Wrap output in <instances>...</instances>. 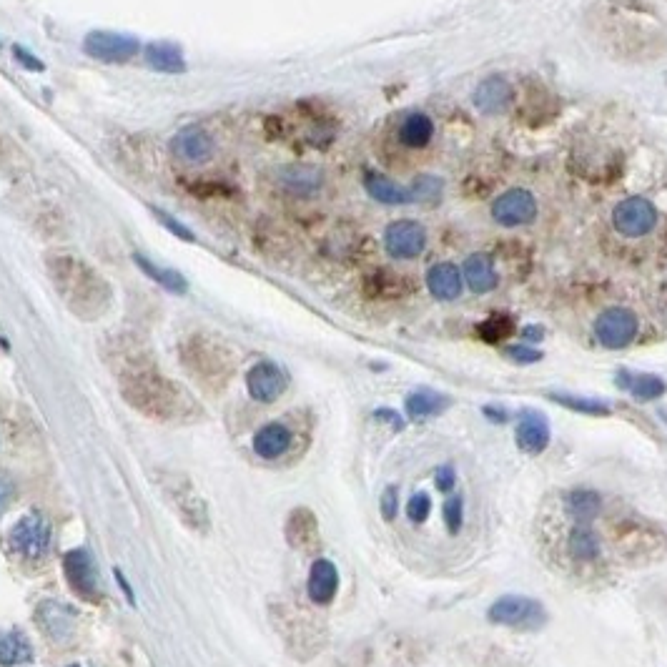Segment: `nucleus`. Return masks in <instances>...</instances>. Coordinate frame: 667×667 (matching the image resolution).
<instances>
[{
	"instance_id": "f257e3e1",
	"label": "nucleus",
	"mask_w": 667,
	"mask_h": 667,
	"mask_svg": "<svg viewBox=\"0 0 667 667\" xmlns=\"http://www.w3.org/2000/svg\"><path fill=\"white\" fill-rule=\"evenodd\" d=\"M48 271H51L53 286L58 294L63 296L73 314L83 316V319H96L111 304V289L103 281L98 271L83 264L81 259L73 256H56L48 261Z\"/></svg>"
},
{
	"instance_id": "f03ea898",
	"label": "nucleus",
	"mask_w": 667,
	"mask_h": 667,
	"mask_svg": "<svg viewBox=\"0 0 667 667\" xmlns=\"http://www.w3.org/2000/svg\"><path fill=\"white\" fill-rule=\"evenodd\" d=\"M121 387L128 402L141 412L151 414L158 419H176L181 417L184 407V394L153 369V364L143 362L141 357L131 359L121 367Z\"/></svg>"
},
{
	"instance_id": "7ed1b4c3",
	"label": "nucleus",
	"mask_w": 667,
	"mask_h": 667,
	"mask_svg": "<svg viewBox=\"0 0 667 667\" xmlns=\"http://www.w3.org/2000/svg\"><path fill=\"white\" fill-rule=\"evenodd\" d=\"M364 189L379 204L402 206V204H427V201H437L442 196L444 184L439 176H417L412 186H402L397 181L387 179L379 174H367L364 179Z\"/></svg>"
},
{
	"instance_id": "20e7f679",
	"label": "nucleus",
	"mask_w": 667,
	"mask_h": 667,
	"mask_svg": "<svg viewBox=\"0 0 667 667\" xmlns=\"http://www.w3.org/2000/svg\"><path fill=\"white\" fill-rule=\"evenodd\" d=\"M487 620L492 625L515 627V630H540L547 622L545 605L535 597L525 595H505L492 602L487 612Z\"/></svg>"
},
{
	"instance_id": "39448f33",
	"label": "nucleus",
	"mask_w": 667,
	"mask_h": 667,
	"mask_svg": "<svg viewBox=\"0 0 667 667\" xmlns=\"http://www.w3.org/2000/svg\"><path fill=\"white\" fill-rule=\"evenodd\" d=\"M640 321L635 311L625 306H610L595 319V337L602 347L607 349H625L635 342Z\"/></svg>"
},
{
	"instance_id": "423d86ee",
	"label": "nucleus",
	"mask_w": 667,
	"mask_h": 667,
	"mask_svg": "<svg viewBox=\"0 0 667 667\" xmlns=\"http://www.w3.org/2000/svg\"><path fill=\"white\" fill-rule=\"evenodd\" d=\"M8 542H11V547L18 555L28 557V560H38L51 547V525H48V520L41 512H31V515L21 517L16 522Z\"/></svg>"
},
{
	"instance_id": "0eeeda50",
	"label": "nucleus",
	"mask_w": 667,
	"mask_h": 667,
	"mask_svg": "<svg viewBox=\"0 0 667 667\" xmlns=\"http://www.w3.org/2000/svg\"><path fill=\"white\" fill-rule=\"evenodd\" d=\"M612 224L627 239H640V236L650 234L657 224V209L652 201L642 199V196H632V199L620 201L612 211Z\"/></svg>"
},
{
	"instance_id": "6e6552de",
	"label": "nucleus",
	"mask_w": 667,
	"mask_h": 667,
	"mask_svg": "<svg viewBox=\"0 0 667 667\" xmlns=\"http://www.w3.org/2000/svg\"><path fill=\"white\" fill-rule=\"evenodd\" d=\"M384 249L392 259H417L427 249V229L419 221H394L384 231Z\"/></svg>"
},
{
	"instance_id": "1a4fd4ad",
	"label": "nucleus",
	"mask_w": 667,
	"mask_h": 667,
	"mask_svg": "<svg viewBox=\"0 0 667 667\" xmlns=\"http://www.w3.org/2000/svg\"><path fill=\"white\" fill-rule=\"evenodd\" d=\"M537 216V199L525 189H510L499 194L492 204V219L499 226L515 229L535 221Z\"/></svg>"
},
{
	"instance_id": "9d476101",
	"label": "nucleus",
	"mask_w": 667,
	"mask_h": 667,
	"mask_svg": "<svg viewBox=\"0 0 667 667\" xmlns=\"http://www.w3.org/2000/svg\"><path fill=\"white\" fill-rule=\"evenodd\" d=\"M138 41L133 36H123V33H108L98 31L86 36L83 41V51L91 58L103 63H126L138 53Z\"/></svg>"
},
{
	"instance_id": "9b49d317",
	"label": "nucleus",
	"mask_w": 667,
	"mask_h": 667,
	"mask_svg": "<svg viewBox=\"0 0 667 667\" xmlns=\"http://www.w3.org/2000/svg\"><path fill=\"white\" fill-rule=\"evenodd\" d=\"M286 379L284 369L274 362H259L249 369L246 374V387H249V394L261 404H271L286 392Z\"/></svg>"
},
{
	"instance_id": "f8f14e48",
	"label": "nucleus",
	"mask_w": 667,
	"mask_h": 667,
	"mask_svg": "<svg viewBox=\"0 0 667 667\" xmlns=\"http://www.w3.org/2000/svg\"><path fill=\"white\" fill-rule=\"evenodd\" d=\"M63 567H66V577L76 595L86 597V600H98V580H96V565L88 550H71L63 557Z\"/></svg>"
},
{
	"instance_id": "ddd939ff",
	"label": "nucleus",
	"mask_w": 667,
	"mask_h": 667,
	"mask_svg": "<svg viewBox=\"0 0 667 667\" xmlns=\"http://www.w3.org/2000/svg\"><path fill=\"white\" fill-rule=\"evenodd\" d=\"M515 439L522 452H545L547 444H550V419L542 412H537V409H527V412H522L520 419H517Z\"/></svg>"
},
{
	"instance_id": "4468645a",
	"label": "nucleus",
	"mask_w": 667,
	"mask_h": 667,
	"mask_svg": "<svg viewBox=\"0 0 667 667\" xmlns=\"http://www.w3.org/2000/svg\"><path fill=\"white\" fill-rule=\"evenodd\" d=\"M171 151L176 158L186 163H204L214 153V141L209 133L199 126H186L171 138Z\"/></svg>"
},
{
	"instance_id": "2eb2a0df",
	"label": "nucleus",
	"mask_w": 667,
	"mask_h": 667,
	"mask_svg": "<svg viewBox=\"0 0 667 667\" xmlns=\"http://www.w3.org/2000/svg\"><path fill=\"white\" fill-rule=\"evenodd\" d=\"M309 597L314 605H329L339 590V572L331 560H316L309 572Z\"/></svg>"
},
{
	"instance_id": "dca6fc26",
	"label": "nucleus",
	"mask_w": 667,
	"mask_h": 667,
	"mask_svg": "<svg viewBox=\"0 0 667 667\" xmlns=\"http://www.w3.org/2000/svg\"><path fill=\"white\" fill-rule=\"evenodd\" d=\"M427 289L434 299L439 301H454L459 299L464 289V276L462 271L457 269L454 264H434L432 269L427 271Z\"/></svg>"
},
{
	"instance_id": "f3484780",
	"label": "nucleus",
	"mask_w": 667,
	"mask_h": 667,
	"mask_svg": "<svg viewBox=\"0 0 667 667\" xmlns=\"http://www.w3.org/2000/svg\"><path fill=\"white\" fill-rule=\"evenodd\" d=\"M512 101V88L505 78L492 76L487 81H482L474 91V106L479 108L487 116H497V113L507 111Z\"/></svg>"
},
{
	"instance_id": "a211bd4d",
	"label": "nucleus",
	"mask_w": 667,
	"mask_h": 667,
	"mask_svg": "<svg viewBox=\"0 0 667 667\" xmlns=\"http://www.w3.org/2000/svg\"><path fill=\"white\" fill-rule=\"evenodd\" d=\"M617 387L630 392L632 397L640 399V402H655L660 399L662 394L667 392V384L662 382L657 374H642V372H627V369H620L615 377Z\"/></svg>"
},
{
	"instance_id": "6ab92c4d",
	"label": "nucleus",
	"mask_w": 667,
	"mask_h": 667,
	"mask_svg": "<svg viewBox=\"0 0 667 667\" xmlns=\"http://www.w3.org/2000/svg\"><path fill=\"white\" fill-rule=\"evenodd\" d=\"M565 510H567V515L572 517L575 525L592 522L602 512L600 492H595V489H587V487L570 489V492L565 494Z\"/></svg>"
},
{
	"instance_id": "aec40b11",
	"label": "nucleus",
	"mask_w": 667,
	"mask_h": 667,
	"mask_svg": "<svg viewBox=\"0 0 667 667\" xmlns=\"http://www.w3.org/2000/svg\"><path fill=\"white\" fill-rule=\"evenodd\" d=\"M462 276L474 294H487V291H492L494 286L499 284L497 269H494L492 259L484 254L469 256V259L464 261Z\"/></svg>"
},
{
	"instance_id": "412c9836",
	"label": "nucleus",
	"mask_w": 667,
	"mask_h": 667,
	"mask_svg": "<svg viewBox=\"0 0 667 667\" xmlns=\"http://www.w3.org/2000/svg\"><path fill=\"white\" fill-rule=\"evenodd\" d=\"M291 447V432L286 424L271 422L266 427H261L254 437V449L259 457L264 459H276Z\"/></svg>"
},
{
	"instance_id": "4be33fe9",
	"label": "nucleus",
	"mask_w": 667,
	"mask_h": 667,
	"mask_svg": "<svg viewBox=\"0 0 667 667\" xmlns=\"http://www.w3.org/2000/svg\"><path fill=\"white\" fill-rule=\"evenodd\" d=\"M567 545H570L572 557L577 562H595L602 552V540L595 527H592V522H582V525L572 527Z\"/></svg>"
},
{
	"instance_id": "5701e85b",
	"label": "nucleus",
	"mask_w": 667,
	"mask_h": 667,
	"mask_svg": "<svg viewBox=\"0 0 667 667\" xmlns=\"http://www.w3.org/2000/svg\"><path fill=\"white\" fill-rule=\"evenodd\" d=\"M33 660V645L21 630L0 632V665L16 667Z\"/></svg>"
},
{
	"instance_id": "b1692460",
	"label": "nucleus",
	"mask_w": 667,
	"mask_h": 667,
	"mask_svg": "<svg viewBox=\"0 0 667 667\" xmlns=\"http://www.w3.org/2000/svg\"><path fill=\"white\" fill-rule=\"evenodd\" d=\"M449 402H452V399L439 394L437 389H417V392L409 394L404 407H407V414L412 419H427L442 414L444 409L449 407Z\"/></svg>"
},
{
	"instance_id": "393cba45",
	"label": "nucleus",
	"mask_w": 667,
	"mask_h": 667,
	"mask_svg": "<svg viewBox=\"0 0 667 667\" xmlns=\"http://www.w3.org/2000/svg\"><path fill=\"white\" fill-rule=\"evenodd\" d=\"M434 136V123L427 113H409L399 126V141L409 148H424Z\"/></svg>"
},
{
	"instance_id": "a878e982",
	"label": "nucleus",
	"mask_w": 667,
	"mask_h": 667,
	"mask_svg": "<svg viewBox=\"0 0 667 667\" xmlns=\"http://www.w3.org/2000/svg\"><path fill=\"white\" fill-rule=\"evenodd\" d=\"M146 61L163 73H181L186 68L184 53L174 43H151L146 48Z\"/></svg>"
},
{
	"instance_id": "bb28decb",
	"label": "nucleus",
	"mask_w": 667,
	"mask_h": 667,
	"mask_svg": "<svg viewBox=\"0 0 667 667\" xmlns=\"http://www.w3.org/2000/svg\"><path fill=\"white\" fill-rule=\"evenodd\" d=\"M286 537L294 547L301 550H311V545L316 542V520L309 510H296L291 512L289 525H286Z\"/></svg>"
},
{
	"instance_id": "cd10ccee",
	"label": "nucleus",
	"mask_w": 667,
	"mask_h": 667,
	"mask_svg": "<svg viewBox=\"0 0 667 667\" xmlns=\"http://www.w3.org/2000/svg\"><path fill=\"white\" fill-rule=\"evenodd\" d=\"M552 402L562 404V407L572 409V412L580 414H590V417H605V414L612 412L610 402H602V399H592V397H577V394H562V392H552L550 394Z\"/></svg>"
},
{
	"instance_id": "c85d7f7f",
	"label": "nucleus",
	"mask_w": 667,
	"mask_h": 667,
	"mask_svg": "<svg viewBox=\"0 0 667 667\" xmlns=\"http://www.w3.org/2000/svg\"><path fill=\"white\" fill-rule=\"evenodd\" d=\"M133 259H136V264L141 266V269L146 271V274L151 276L156 284L166 286L169 291H179V294L181 291H186V281L181 274H176V271H169V269H158V266H153L146 256H133Z\"/></svg>"
},
{
	"instance_id": "c756f323",
	"label": "nucleus",
	"mask_w": 667,
	"mask_h": 667,
	"mask_svg": "<svg viewBox=\"0 0 667 667\" xmlns=\"http://www.w3.org/2000/svg\"><path fill=\"white\" fill-rule=\"evenodd\" d=\"M512 334V319L505 314H494L479 324V337L489 344H497Z\"/></svg>"
},
{
	"instance_id": "7c9ffc66",
	"label": "nucleus",
	"mask_w": 667,
	"mask_h": 667,
	"mask_svg": "<svg viewBox=\"0 0 667 667\" xmlns=\"http://www.w3.org/2000/svg\"><path fill=\"white\" fill-rule=\"evenodd\" d=\"M444 522H447L449 535H459L464 525V499L457 497V494L444 502Z\"/></svg>"
},
{
	"instance_id": "2f4dec72",
	"label": "nucleus",
	"mask_w": 667,
	"mask_h": 667,
	"mask_svg": "<svg viewBox=\"0 0 667 667\" xmlns=\"http://www.w3.org/2000/svg\"><path fill=\"white\" fill-rule=\"evenodd\" d=\"M429 512H432V499H429L427 492H414L412 499L407 502V517L409 522H414V525H424L429 517Z\"/></svg>"
},
{
	"instance_id": "473e14b6",
	"label": "nucleus",
	"mask_w": 667,
	"mask_h": 667,
	"mask_svg": "<svg viewBox=\"0 0 667 667\" xmlns=\"http://www.w3.org/2000/svg\"><path fill=\"white\" fill-rule=\"evenodd\" d=\"M505 354L517 364H537L542 359L540 349L530 347V344H512V347H507Z\"/></svg>"
},
{
	"instance_id": "72a5a7b5",
	"label": "nucleus",
	"mask_w": 667,
	"mask_h": 667,
	"mask_svg": "<svg viewBox=\"0 0 667 667\" xmlns=\"http://www.w3.org/2000/svg\"><path fill=\"white\" fill-rule=\"evenodd\" d=\"M379 505H382V517H384V520L392 522L394 517H397V512H399V492H397V487H394V484H389V487L384 489V492H382V502H379Z\"/></svg>"
},
{
	"instance_id": "f704fd0d",
	"label": "nucleus",
	"mask_w": 667,
	"mask_h": 667,
	"mask_svg": "<svg viewBox=\"0 0 667 667\" xmlns=\"http://www.w3.org/2000/svg\"><path fill=\"white\" fill-rule=\"evenodd\" d=\"M13 497H16V479L8 472H0V515L8 510Z\"/></svg>"
},
{
	"instance_id": "c9c22d12",
	"label": "nucleus",
	"mask_w": 667,
	"mask_h": 667,
	"mask_svg": "<svg viewBox=\"0 0 667 667\" xmlns=\"http://www.w3.org/2000/svg\"><path fill=\"white\" fill-rule=\"evenodd\" d=\"M434 484L442 492H452L454 484H457V472H454L452 464H439L437 472H434Z\"/></svg>"
},
{
	"instance_id": "e433bc0d",
	"label": "nucleus",
	"mask_w": 667,
	"mask_h": 667,
	"mask_svg": "<svg viewBox=\"0 0 667 667\" xmlns=\"http://www.w3.org/2000/svg\"><path fill=\"white\" fill-rule=\"evenodd\" d=\"M482 412H484V417L492 419V422H497V424H505L507 419H510V412H507V409H502V407H497V404H487Z\"/></svg>"
},
{
	"instance_id": "4c0bfd02",
	"label": "nucleus",
	"mask_w": 667,
	"mask_h": 667,
	"mask_svg": "<svg viewBox=\"0 0 667 667\" xmlns=\"http://www.w3.org/2000/svg\"><path fill=\"white\" fill-rule=\"evenodd\" d=\"M158 219H161L163 221V224H166V226H169V229L171 231H174V234H181V236H184V239L186 241H191V239H194V236H191V231H186L184 229V226H181V224H174V221H171V216H166V214H161V211H158Z\"/></svg>"
},
{
	"instance_id": "58836bf2",
	"label": "nucleus",
	"mask_w": 667,
	"mask_h": 667,
	"mask_svg": "<svg viewBox=\"0 0 667 667\" xmlns=\"http://www.w3.org/2000/svg\"><path fill=\"white\" fill-rule=\"evenodd\" d=\"M374 417H377V419H387V422H392L397 429L402 427V417H399V414H394L392 409H379V412L374 414Z\"/></svg>"
},
{
	"instance_id": "ea45409f",
	"label": "nucleus",
	"mask_w": 667,
	"mask_h": 667,
	"mask_svg": "<svg viewBox=\"0 0 667 667\" xmlns=\"http://www.w3.org/2000/svg\"><path fill=\"white\" fill-rule=\"evenodd\" d=\"M16 58H18V61H21V63H26L28 68H33V71H41V68H43L38 61H31L33 56H28V53L23 51V48H16Z\"/></svg>"
},
{
	"instance_id": "a19ab883",
	"label": "nucleus",
	"mask_w": 667,
	"mask_h": 667,
	"mask_svg": "<svg viewBox=\"0 0 667 667\" xmlns=\"http://www.w3.org/2000/svg\"><path fill=\"white\" fill-rule=\"evenodd\" d=\"M522 334H525L527 342H542V337H545V331H542L540 326H527Z\"/></svg>"
},
{
	"instance_id": "79ce46f5",
	"label": "nucleus",
	"mask_w": 667,
	"mask_h": 667,
	"mask_svg": "<svg viewBox=\"0 0 667 667\" xmlns=\"http://www.w3.org/2000/svg\"><path fill=\"white\" fill-rule=\"evenodd\" d=\"M68 667H78V665H68Z\"/></svg>"
}]
</instances>
